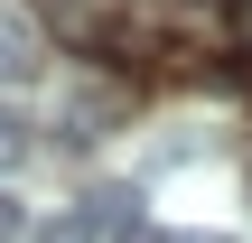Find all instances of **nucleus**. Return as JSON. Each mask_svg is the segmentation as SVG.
<instances>
[{
	"label": "nucleus",
	"instance_id": "f257e3e1",
	"mask_svg": "<svg viewBox=\"0 0 252 243\" xmlns=\"http://www.w3.org/2000/svg\"><path fill=\"white\" fill-rule=\"evenodd\" d=\"M56 131H65L75 150H94V140L131 131V94H122V84H75V94L56 103Z\"/></svg>",
	"mask_w": 252,
	"mask_h": 243
},
{
	"label": "nucleus",
	"instance_id": "f03ea898",
	"mask_svg": "<svg viewBox=\"0 0 252 243\" xmlns=\"http://www.w3.org/2000/svg\"><path fill=\"white\" fill-rule=\"evenodd\" d=\"M37 66H47V37H37V19L0 9V84H28Z\"/></svg>",
	"mask_w": 252,
	"mask_h": 243
},
{
	"label": "nucleus",
	"instance_id": "7ed1b4c3",
	"mask_svg": "<svg viewBox=\"0 0 252 243\" xmlns=\"http://www.w3.org/2000/svg\"><path fill=\"white\" fill-rule=\"evenodd\" d=\"M84 215H94V225H122V234H140V187H94V197H84Z\"/></svg>",
	"mask_w": 252,
	"mask_h": 243
},
{
	"label": "nucleus",
	"instance_id": "20e7f679",
	"mask_svg": "<svg viewBox=\"0 0 252 243\" xmlns=\"http://www.w3.org/2000/svg\"><path fill=\"white\" fill-rule=\"evenodd\" d=\"M28 150H37V122H28L19 103H0V169H19Z\"/></svg>",
	"mask_w": 252,
	"mask_h": 243
},
{
	"label": "nucleus",
	"instance_id": "39448f33",
	"mask_svg": "<svg viewBox=\"0 0 252 243\" xmlns=\"http://www.w3.org/2000/svg\"><path fill=\"white\" fill-rule=\"evenodd\" d=\"M37 243H103V225H94L84 206H65V215H47V225H37Z\"/></svg>",
	"mask_w": 252,
	"mask_h": 243
},
{
	"label": "nucleus",
	"instance_id": "423d86ee",
	"mask_svg": "<svg viewBox=\"0 0 252 243\" xmlns=\"http://www.w3.org/2000/svg\"><path fill=\"white\" fill-rule=\"evenodd\" d=\"M215 9H224V37H234V47L252 56V0H215Z\"/></svg>",
	"mask_w": 252,
	"mask_h": 243
},
{
	"label": "nucleus",
	"instance_id": "0eeeda50",
	"mask_svg": "<svg viewBox=\"0 0 252 243\" xmlns=\"http://www.w3.org/2000/svg\"><path fill=\"white\" fill-rule=\"evenodd\" d=\"M122 243H224V234H187V225H140V234H122Z\"/></svg>",
	"mask_w": 252,
	"mask_h": 243
},
{
	"label": "nucleus",
	"instance_id": "6e6552de",
	"mask_svg": "<svg viewBox=\"0 0 252 243\" xmlns=\"http://www.w3.org/2000/svg\"><path fill=\"white\" fill-rule=\"evenodd\" d=\"M19 234H28V206H19V197L0 187V243H19Z\"/></svg>",
	"mask_w": 252,
	"mask_h": 243
}]
</instances>
